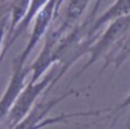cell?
Returning a JSON list of instances; mask_svg holds the SVG:
<instances>
[{"instance_id": "277c9868", "label": "cell", "mask_w": 130, "mask_h": 129, "mask_svg": "<svg viewBox=\"0 0 130 129\" xmlns=\"http://www.w3.org/2000/svg\"><path fill=\"white\" fill-rule=\"evenodd\" d=\"M31 73L29 67H27V60L17 56L13 61V72L9 79V83L0 97V121L8 116L13 104L15 102L19 93L26 87V78Z\"/></svg>"}, {"instance_id": "8fae6325", "label": "cell", "mask_w": 130, "mask_h": 129, "mask_svg": "<svg viewBox=\"0 0 130 129\" xmlns=\"http://www.w3.org/2000/svg\"><path fill=\"white\" fill-rule=\"evenodd\" d=\"M130 106V93L124 98V101H121L117 106H115L113 109H111L110 110V112H111V115H116L117 112H120V111H122V110H125L126 107H129ZM127 128H130V119H129V124H127Z\"/></svg>"}, {"instance_id": "8992f818", "label": "cell", "mask_w": 130, "mask_h": 129, "mask_svg": "<svg viewBox=\"0 0 130 129\" xmlns=\"http://www.w3.org/2000/svg\"><path fill=\"white\" fill-rule=\"evenodd\" d=\"M127 59H130V32L120 41H117L103 55V65L100 70V74L108 67H113V70H117Z\"/></svg>"}, {"instance_id": "7a4b0ae2", "label": "cell", "mask_w": 130, "mask_h": 129, "mask_svg": "<svg viewBox=\"0 0 130 129\" xmlns=\"http://www.w3.org/2000/svg\"><path fill=\"white\" fill-rule=\"evenodd\" d=\"M72 65H73V63H70V61L55 64L38 81L28 82V84L19 93V96L17 97L15 102L13 104L10 111L8 112V116H7L8 129L13 128L17 123H19L29 112V110L35 106L38 97L43 92H47L56 82H59L60 78L68 72V69Z\"/></svg>"}, {"instance_id": "52a82bcc", "label": "cell", "mask_w": 130, "mask_h": 129, "mask_svg": "<svg viewBox=\"0 0 130 129\" xmlns=\"http://www.w3.org/2000/svg\"><path fill=\"white\" fill-rule=\"evenodd\" d=\"M47 2L48 0H32L31 2V4H29V8H28V12H27V14H26V17L23 18V21L17 26V28L13 31V33L10 35V36H8L7 37V41H5V44H4V47H3V51H2V55H0V63L3 61V59H4V56L7 55V52L9 51V49L14 45V42L28 30V27H29V24H31V22L35 19V17L37 16V13L47 4Z\"/></svg>"}, {"instance_id": "9c48e42d", "label": "cell", "mask_w": 130, "mask_h": 129, "mask_svg": "<svg viewBox=\"0 0 130 129\" xmlns=\"http://www.w3.org/2000/svg\"><path fill=\"white\" fill-rule=\"evenodd\" d=\"M32 0H13L10 4V12H9V22H10V31L9 35L10 36L13 33V31L17 28V26L23 21V18L26 17L29 4Z\"/></svg>"}, {"instance_id": "3957f363", "label": "cell", "mask_w": 130, "mask_h": 129, "mask_svg": "<svg viewBox=\"0 0 130 129\" xmlns=\"http://www.w3.org/2000/svg\"><path fill=\"white\" fill-rule=\"evenodd\" d=\"M129 32H130V13L111 21L108 27L106 28V31L92 44V46L88 51L89 58H88L87 63L84 64L83 69L78 73V76H80L84 70H87L97 60L102 59L103 55L117 41H120L122 37H125Z\"/></svg>"}, {"instance_id": "30bf717a", "label": "cell", "mask_w": 130, "mask_h": 129, "mask_svg": "<svg viewBox=\"0 0 130 129\" xmlns=\"http://www.w3.org/2000/svg\"><path fill=\"white\" fill-rule=\"evenodd\" d=\"M8 22H9V16H3V18L0 19V55L3 51V42L5 41V33L8 30Z\"/></svg>"}, {"instance_id": "ba28073f", "label": "cell", "mask_w": 130, "mask_h": 129, "mask_svg": "<svg viewBox=\"0 0 130 129\" xmlns=\"http://www.w3.org/2000/svg\"><path fill=\"white\" fill-rule=\"evenodd\" d=\"M89 2L91 0H68V4L65 7V12H64V19L61 24L55 30V32L62 37L72 28H74L78 24L84 10L87 9Z\"/></svg>"}, {"instance_id": "6da1fadb", "label": "cell", "mask_w": 130, "mask_h": 129, "mask_svg": "<svg viewBox=\"0 0 130 129\" xmlns=\"http://www.w3.org/2000/svg\"><path fill=\"white\" fill-rule=\"evenodd\" d=\"M78 95V91L74 88H69L61 95L45 98L42 101H38L35 104V106L29 110V112L13 128L10 129H42L47 125H52L56 123H65L69 119L74 118H86V116H97L102 115L105 112H110L111 109H98V110H88V111H78V112H62L60 115L48 118V112L60 102H62L69 96Z\"/></svg>"}, {"instance_id": "5b68a950", "label": "cell", "mask_w": 130, "mask_h": 129, "mask_svg": "<svg viewBox=\"0 0 130 129\" xmlns=\"http://www.w3.org/2000/svg\"><path fill=\"white\" fill-rule=\"evenodd\" d=\"M101 2L102 0H96V3H98V4H101ZM129 13H130V0H116L106 12H103L100 17H97L94 19L93 24L89 28L88 36L93 40H97L96 38L97 32L101 30L102 26H105L106 23H110L111 21H113L119 17L126 16Z\"/></svg>"}]
</instances>
